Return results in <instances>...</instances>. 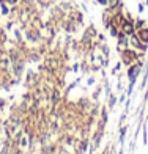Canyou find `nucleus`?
<instances>
[{
    "label": "nucleus",
    "instance_id": "obj_1",
    "mask_svg": "<svg viewBox=\"0 0 148 154\" xmlns=\"http://www.w3.org/2000/svg\"><path fill=\"white\" fill-rule=\"evenodd\" d=\"M132 44L136 46V47H139L140 51H145V46H143V44H140V41H139L136 36H132Z\"/></svg>",
    "mask_w": 148,
    "mask_h": 154
},
{
    "label": "nucleus",
    "instance_id": "obj_2",
    "mask_svg": "<svg viewBox=\"0 0 148 154\" xmlns=\"http://www.w3.org/2000/svg\"><path fill=\"white\" fill-rule=\"evenodd\" d=\"M123 32L124 33H132V25L129 22H124L123 24Z\"/></svg>",
    "mask_w": 148,
    "mask_h": 154
},
{
    "label": "nucleus",
    "instance_id": "obj_3",
    "mask_svg": "<svg viewBox=\"0 0 148 154\" xmlns=\"http://www.w3.org/2000/svg\"><path fill=\"white\" fill-rule=\"evenodd\" d=\"M140 38H142V41H148V30L140 32Z\"/></svg>",
    "mask_w": 148,
    "mask_h": 154
},
{
    "label": "nucleus",
    "instance_id": "obj_4",
    "mask_svg": "<svg viewBox=\"0 0 148 154\" xmlns=\"http://www.w3.org/2000/svg\"><path fill=\"white\" fill-rule=\"evenodd\" d=\"M143 25V20H139V22L136 24V27H137V29H140V27H142Z\"/></svg>",
    "mask_w": 148,
    "mask_h": 154
},
{
    "label": "nucleus",
    "instance_id": "obj_5",
    "mask_svg": "<svg viewBox=\"0 0 148 154\" xmlns=\"http://www.w3.org/2000/svg\"><path fill=\"white\" fill-rule=\"evenodd\" d=\"M109 3H110L112 6H115V5H117V0H109Z\"/></svg>",
    "mask_w": 148,
    "mask_h": 154
},
{
    "label": "nucleus",
    "instance_id": "obj_6",
    "mask_svg": "<svg viewBox=\"0 0 148 154\" xmlns=\"http://www.w3.org/2000/svg\"><path fill=\"white\" fill-rule=\"evenodd\" d=\"M110 33L114 35V36H117V30H115V29H112V30H110Z\"/></svg>",
    "mask_w": 148,
    "mask_h": 154
},
{
    "label": "nucleus",
    "instance_id": "obj_7",
    "mask_svg": "<svg viewBox=\"0 0 148 154\" xmlns=\"http://www.w3.org/2000/svg\"><path fill=\"white\" fill-rule=\"evenodd\" d=\"M99 3H102V5H105L107 2H105V0H99Z\"/></svg>",
    "mask_w": 148,
    "mask_h": 154
},
{
    "label": "nucleus",
    "instance_id": "obj_8",
    "mask_svg": "<svg viewBox=\"0 0 148 154\" xmlns=\"http://www.w3.org/2000/svg\"><path fill=\"white\" fill-rule=\"evenodd\" d=\"M120 154H121V152H120Z\"/></svg>",
    "mask_w": 148,
    "mask_h": 154
}]
</instances>
